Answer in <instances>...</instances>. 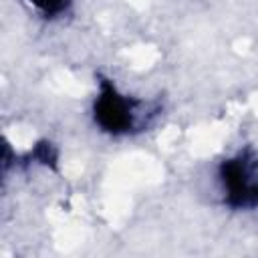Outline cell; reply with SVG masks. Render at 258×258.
<instances>
[{
  "instance_id": "cell-2",
  "label": "cell",
  "mask_w": 258,
  "mask_h": 258,
  "mask_svg": "<svg viewBox=\"0 0 258 258\" xmlns=\"http://www.w3.org/2000/svg\"><path fill=\"white\" fill-rule=\"evenodd\" d=\"M218 179L224 202L236 210L258 208V157L252 149L238 151L222 161Z\"/></svg>"
},
{
  "instance_id": "cell-3",
  "label": "cell",
  "mask_w": 258,
  "mask_h": 258,
  "mask_svg": "<svg viewBox=\"0 0 258 258\" xmlns=\"http://www.w3.org/2000/svg\"><path fill=\"white\" fill-rule=\"evenodd\" d=\"M38 10H42L46 16H52V14H58L62 12L71 0H30Z\"/></svg>"
},
{
  "instance_id": "cell-1",
  "label": "cell",
  "mask_w": 258,
  "mask_h": 258,
  "mask_svg": "<svg viewBox=\"0 0 258 258\" xmlns=\"http://www.w3.org/2000/svg\"><path fill=\"white\" fill-rule=\"evenodd\" d=\"M93 111L95 123L111 135H129L133 131H139V127L147 125L151 117L147 103L119 93L115 85L107 81L101 83V91L95 99Z\"/></svg>"
}]
</instances>
